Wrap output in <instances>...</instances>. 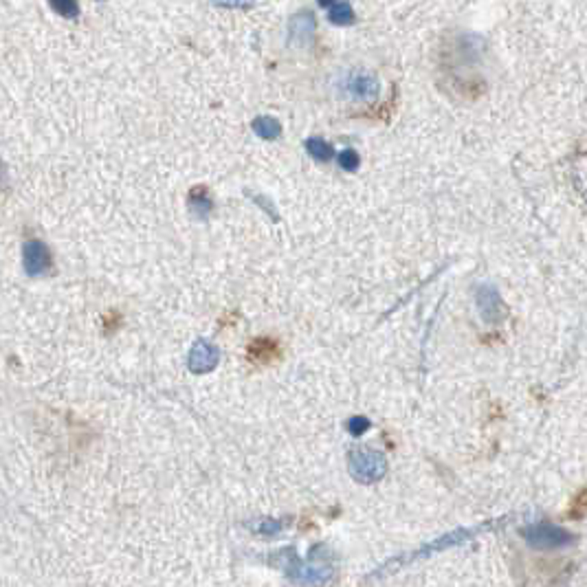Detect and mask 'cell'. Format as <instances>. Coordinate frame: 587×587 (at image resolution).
I'll use <instances>...</instances> for the list:
<instances>
[{
	"label": "cell",
	"instance_id": "obj_13",
	"mask_svg": "<svg viewBox=\"0 0 587 587\" xmlns=\"http://www.w3.org/2000/svg\"><path fill=\"white\" fill-rule=\"evenodd\" d=\"M249 352L255 361H271L279 354V348L273 339H255L253 343H251Z\"/></svg>",
	"mask_w": 587,
	"mask_h": 587
},
{
	"label": "cell",
	"instance_id": "obj_23",
	"mask_svg": "<svg viewBox=\"0 0 587 587\" xmlns=\"http://www.w3.org/2000/svg\"><path fill=\"white\" fill-rule=\"evenodd\" d=\"M3 176H5V167H3V161H0V183H3Z\"/></svg>",
	"mask_w": 587,
	"mask_h": 587
},
{
	"label": "cell",
	"instance_id": "obj_16",
	"mask_svg": "<svg viewBox=\"0 0 587 587\" xmlns=\"http://www.w3.org/2000/svg\"><path fill=\"white\" fill-rule=\"evenodd\" d=\"M51 9L62 18H77L79 16V3L77 0H49Z\"/></svg>",
	"mask_w": 587,
	"mask_h": 587
},
{
	"label": "cell",
	"instance_id": "obj_2",
	"mask_svg": "<svg viewBox=\"0 0 587 587\" xmlns=\"http://www.w3.org/2000/svg\"><path fill=\"white\" fill-rule=\"evenodd\" d=\"M348 471L361 484H374L387 475V460L374 449L354 447L348 451Z\"/></svg>",
	"mask_w": 587,
	"mask_h": 587
},
{
	"label": "cell",
	"instance_id": "obj_5",
	"mask_svg": "<svg viewBox=\"0 0 587 587\" xmlns=\"http://www.w3.org/2000/svg\"><path fill=\"white\" fill-rule=\"evenodd\" d=\"M495 523H484V526H477V528H458L453 532H447V534H440L438 539H434L432 543H427V546H423L421 550H416L414 554H410V557H403L398 559L396 563L392 561L390 565H398V563H405V561H416V559H423V557H429V554H436L440 550H447L451 546H460V543H464L466 539L475 537L477 532H484L488 528H492ZM383 568H387V565H383Z\"/></svg>",
	"mask_w": 587,
	"mask_h": 587
},
{
	"label": "cell",
	"instance_id": "obj_17",
	"mask_svg": "<svg viewBox=\"0 0 587 587\" xmlns=\"http://www.w3.org/2000/svg\"><path fill=\"white\" fill-rule=\"evenodd\" d=\"M339 165H341V170H345V172H356L359 170V165H361V159H359V154H356L354 150H343L341 154H339Z\"/></svg>",
	"mask_w": 587,
	"mask_h": 587
},
{
	"label": "cell",
	"instance_id": "obj_20",
	"mask_svg": "<svg viewBox=\"0 0 587 587\" xmlns=\"http://www.w3.org/2000/svg\"><path fill=\"white\" fill-rule=\"evenodd\" d=\"M253 201H255V205H260L262 209H264V212L273 218V220H277V214H275V205L268 201V198H264V196H253Z\"/></svg>",
	"mask_w": 587,
	"mask_h": 587
},
{
	"label": "cell",
	"instance_id": "obj_6",
	"mask_svg": "<svg viewBox=\"0 0 587 587\" xmlns=\"http://www.w3.org/2000/svg\"><path fill=\"white\" fill-rule=\"evenodd\" d=\"M23 266L29 277H42L53 268V255L51 249L38 238H31L23 247Z\"/></svg>",
	"mask_w": 587,
	"mask_h": 587
},
{
	"label": "cell",
	"instance_id": "obj_14",
	"mask_svg": "<svg viewBox=\"0 0 587 587\" xmlns=\"http://www.w3.org/2000/svg\"><path fill=\"white\" fill-rule=\"evenodd\" d=\"M306 152L312 156L314 161H321V163L330 161L332 154H334V152H332V145H330L328 141L319 139V137H312V139L306 141Z\"/></svg>",
	"mask_w": 587,
	"mask_h": 587
},
{
	"label": "cell",
	"instance_id": "obj_9",
	"mask_svg": "<svg viewBox=\"0 0 587 587\" xmlns=\"http://www.w3.org/2000/svg\"><path fill=\"white\" fill-rule=\"evenodd\" d=\"M314 16L310 12H299L288 20V42L292 47H306L314 38Z\"/></svg>",
	"mask_w": 587,
	"mask_h": 587
},
{
	"label": "cell",
	"instance_id": "obj_10",
	"mask_svg": "<svg viewBox=\"0 0 587 587\" xmlns=\"http://www.w3.org/2000/svg\"><path fill=\"white\" fill-rule=\"evenodd\" d=\"M187 205H190L192 214L196 218H209L214 212V198L209 196V190L205 185H196L190 190V196H187Z\"/></svg>",
	"mask_w": 587,
	"mask_h": 587
},
{
	"label": "cell",
	"instance_id": "obj_1",
	"mask_svg": "<svg viewBox=\"0 0 587 587\" xmlns=\"http://www.w3.org/2000/svg\"><path fill=\"white\" fill-rule=\"evenodd\" d=\"M326 552L328 550L323 546H314L310 550V563H306L297 557L295 548H279L268 554L266 563L271 568L284 572L288 576V581H292L299 587H323L326 583H330L334 574L332 565L326 561L328 559Z\"/></svg>",
	"mask_w": 587,
	"mask_h": 587
},
{
	"label": "cell",
	"instance_id": "obj_22",
	"mask_svg": "<svg viewBox=\"0 0 587 587\" xmlns=\"http://www.w3.org/2000/svg\"><path fill=\"white\" fill-rule=\"evenodd\" d=\"M317 3L321 7H332V5H337V0H317Z\"/></svg>",
	"mask_w": 587,
	"mask_h": 587
},
{
	"label": "cell",
	"instance_id": "obj_19",
	"mask_svg": "<svg viewBox=\"0 0 587 587\" xmlns=\"http://www.w3.org/2000/svg\"><path fill=\"white\" fill-rule=\"evenodd\" d=\"M570 512H572L574 519H579L581 515H585V512H587V488L581 492L579 497L574 499V504H572V510H570Z\"/></svg>",
	"mask_w": 587,
	"mask_h": 587
},
{
	"label": "cell",
	"instance_id": "obj_8",
	"mask_svg": "<svg viewBox=\"0 0 587 587\" xmlns=\"http://www.w3.org/2000/svg\"><path fill=\"white\" fill-rule=\"evenodd\" d=\"M220 361V350L218 345L207 341V339H198L190 354H187V368H190L192 374H209L216 370V365Z\"/></svg>",
	"mask_w": 587,
	"mask_h": 587
},
{
	"label": "cell",
	"instance_id": "obj_3",
	"mask_svg": "<svg viewBox=\"0 0 587 587\" xmlns=\"http://www.w3.org/2000/svg\"><path fill=\"white\" fill-rule=\"evenodd\" d=\"M521 537L532 550H563L576 543V534L563 530L552 523H530L521 530Z\"/></svg>",
	"mask_w": 587,
	"mask_h": 587
},
{
	"label": "cell",
	"instance_id": "obj_4",
	"mask_svg": "<svg viewBox=\"0 0 587 587\" xmlns=\"http://www.w3.org/2000/svg\"><path fill=\"white\" fill-rule=\"evenodd\" d=\"M339 90L345 99L359 101V103H372L379 97V79L372 75L370 71H348L341 77Z\"/></svg>",
	"mask_w": 587,
	"mask_h": 587
},
{
	"label": "cell",
	"instance_id": "obj_7",
	"mask_svg": "<svg viewBox=\"0 0 587 587\" xmlns=\"http://www.w3.org/2000/svg\"><path fill=\"white\" fill-rule=\"evenodd\" d=\"M475 301H477V310H479V314H482V319H484L486 323L495 326V323L504 321V317H506V306H504V299H501V295L497 292L495 286H490V284L477 286V290H475Z\"/></svg>",
	"mask_w": 587,
	"mask_h": 587
},
{
	"label": "cell",
	"instance_id": "obj_18",
	"mask_svg": "<svg viewBox=\"0 0 587 587\" xmlns=\"http://www.w3.org/2000/svg\"><path fill=\"white\" fill-rule=\"evenodd\" d=\"M345 429L352 434V436H361L370 429V421L365 416H352L348 423H345Z\"/></svg>",
	"mask_w": 587,
	"mask_h": 587
},
{
	"label": "cell",
	"instance_id": "obj_15",
	"mask_svg": "<svg viewBox=\"0 0 587 587\" xmlns=\"http://www.w3.org/2000/svg\"><path fill=\"white\" fill-rule=\"evenodd\" d=\"M328 18H330V23L332 25H341V27H345V25H352L354 23V9H352V5L350 3H337V5H332L330 7V14H328Z\"/></svg>",
	"mask_w": 587,
	"mask_h": 587
},
{
	"label": "cell",
	"instance_id": "obj_21",
	"mask_svg": "<svg viewBox=\"0 0 587 587\" xmlns=\"http://www.w3.org/2000/svg\"><path fill=\"white\" fill-rule=\"evenodd\" d=\"M214 5L229 7V9H242V7L253 5V0H214Z\"/></svg>",
	"mask_w": 587,
	"mask_h": 587
},
{
	"label": "cell",
	"instance_id": "obj_12",
	"mask_svg": "<svg viewBox=\"0 0 587 587\" xmlns=\"http://www.w3.org/2000/svg\"><path fill=\"white\" fill-rule=\"evenodd\" d=\"M288 519H275V517H262L253 523H249V528L255 534H262V537H273V534H279L288 526Z\"/></svg>",
	"mask_w": 587,
	"mask_h": 587
},
{
	"label": "cell",
	"instance_id": "obj_11",
	"mask_svg": "<svg viewBox=\"0 0 587 587\" xmlns=\"http://www.w3.org/2000/svg\"><path fill=\"white\" fill-rule=\"evenodd\" d=\"M253 132L264 141H275L282 137V123L275 117H255Z\"/></svg>",
	"mask_w": 587,
	"mask_h": 587
}]
</instances>
